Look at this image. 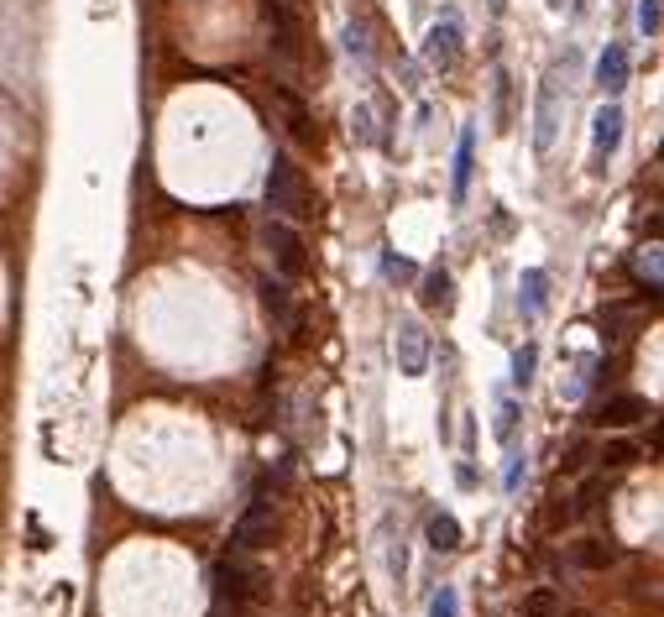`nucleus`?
I'll use <instances>...</instances> for the list:
<instances>
[{
    "instance_id": "obj_1",
    "label": "nucleus",
    "mask_w": 664,
    "mask_h": 617,
    "mask_svg": "<svg viewBox=\"0 0 664 617\" xmlns=\"http://www.w3.org/2000/svg\"><path fill=\"white\" fill-rule=\"evenodd\" d=\"M262 199H267V210L278 215V220H309V215H314L309 184H304V173L293 168V157H288V152H272V163H267V184H262Z\"/></svg>"
},
{
    "instance_id": "obj_2",
    "label": "nucleus",
    "mask_w": 664,
    "mask_h": 617,
    "mask_svg": "<svg viewBox=\"0 0 664 617\" xmlns=\"http://www.w3.org/2000/svg\"><path fill=\"white\" fill-rule=\"evenodd\" d=\"M210 586H215L220 602L246 607V602H262L267 597V570L257 560H246V555H225V560L210 565Z\"/></svg>"
},
{
    "instance_id": "obj_3",
    "label": "nucleus",
    "mask_w": 664,
    "mask_h": 617,
    "mask_svg": "<svg viewBox=\"0 0 664 617\" xmlns=\"http://www.w3.org/2000/svg\"><path fill=\"white\" fill-rule=\"evenodd\" d=\"M262 251L272 257V267H278L283 278H304V272H309V246H304V236L293 231L288 220H278V215L262 225Z\"/></svg>"
},
{
    "instance_id": "obj_4",
    "label": "nucleus",
    "mask_w": 664,
    "mask_h": 617,
    "mask_svg": "<svg viewBox=\"0 0 664 617\" xmlns=\"http://www.w3.org/2000/svg\"><path fill=\"white\" fill-rule=\"evenodd\" d=\"M623 126H628V116H623V105H602L597 110V121H591V173H607V163H612V152L623 147Z\"/></svg>"
},
{
    "instance_id": "obj_5",
    "label": "nucleus",
    "mask_w": 664,
    "mask_h": 617,
    "mask_svg": "<svg viewBox=\"0 0 664 617\" xmlns=\"http://www.w3.org/2000/svg\"><path fill=\"white\" fill-rule=\"evenodd\" d=\"M262 544H272V502L257 497L251 508L241 513V523L231 529V550L236 555H251V550H262Z\"/></svg>"
},
{
    "instance_id": "obj_6",
    "label": "nucleus",
    "mask_w": 664,
    "mask_h": 617,
    "mask_svg": "<svg viewBox=\"0 0 664 617\" xmlns=\"http://www.w3.org/2000/svg\"><path fill=\"white\" fill-rule=\"evenodd\" d=\"M424 58L440 68H455V58H461V16L455 11H440V21L429 27V37H424Z\"/></svg>"
},
{
    "instance_id": "obj_7",
    "label": "nucleus",
    "mask_w": 664,
    "mask_h": 617,
    "mask_svg": "<svg viewBox=\"0 0 664 617\" xmlns=\"http://www.w3.org/2000/svg\"><path fill=\"white\" fill-rule=\"evenodd\" d=\"M644 419H649V398H638V393H612L607 403L591 408V424H602V429H633Z\"/></svg>"
},
{
    "instance_id": "obj_8",
    "label": "nucleus",
    "mask_w": 664,
    "mask_h": 617,
    "mask_svg": "<svg viewBox=\"0 0 664 617\" xmlns=\"http://www.w3.org/2000/svg\"><path fill=\"white\" fill-rule=\"evenodd\" d=\"M257 299H262V314L272 319V325H283V330H293L299 325V309H293V288H288V278H262L257 283Z\"/></svg>"
},
{
    "instance_id": "obj_9",
    "label": "nucleus",
    "mask_w": 664,
    "mask_h": 617,
    "mask_svg": "<svg viewBox=\"0 0 664 617\" xmlns=\"http://www.w3.org/2000/svg\"><path fill=\"white\" fill-rule=\"evenodd\" d=\"M628 74H633L628 48H623V42H607L602 58H597V84H602V95H623V89H628Z\"/></svg>"
},
{
    "instance_id": "obj_10",
    "label": "nucleus",
    "mask_w": 664,
    "mask_h": 617,
    "mask_svg": "<svg viewBox=\"0 0 664 617\" xmlns=\"http://www.w3.org/2000/svg\"><path fill=\"white\" fill-rule=\"evenodd\" d=\"M555 131H560V110H555V79L539 84V105H534V152L555 147Z\"/></svg>"
},
{
    "instance_id": "obj_11",
    "label": "nucleus",
    "mask_w": 664,
    "mask_h": 617,
    "mask_svg": "<svg viewBox=\"0 0 664 617\" xmlns=\"http://www.w3.org/2000/svg\"><path fill=\"white\" fill-rule=\"evenodd\" d=\"M617 555H623V550H617L612 539H597V534L570 544V565H576V570H607V565H617Z\"/></svg>"
},
{
    "instance_id": "obj_12",
    "label": "nucleus",
    "mask_w": 664,
    "mask_h": 617,
    "mask_svg": "<svg viewBox=\"0 0 664 617\" xmlns=\"http://www.w3.org/2000/svg\"><path fill=\"white\" fill-rule=\"evenodd\" d=\"M398 361H403V372H408V377H419V372H424L429 346H424L419 319H403V325H398Z\"/></svg>"
},
{
    "instance_id": "obj_13",
    "label": "nucleus",
    "mask_w": 664,
    "mask_h": 617,
    "mask_svg": "<svg viewBox=\"0 0 664 617\" xmlns=\"http://www.w3.org/2000/svg\"><path fill=\"white\" fill-rule=\"evenodd\" d=\"M544 288H549V272L544 267H529L518 278V314L523 319H539L544 314Z\"/></svg>"
},
{
    "instance_id": "obj_14",
    "label": "nucleus",
    "mask_w": 664,
    "mask_h": 617,
    "mask_svg": "<svg viewBox=\"0 0 664 617\" xmlns=\"http://www.w3.org/2000/svg\"><path fill=\"white\" fill-rule=\"evenodd\" d=\"M424 534H429V550H440V555H455L461 550V523H455V513H429L424 523Z\"/></svg>"
},
{
    "instance_id": "obj_15",
    "label": "nucleus",
    "mask_w": 664,
    "mask_h": 617,
    "mask_svg": "<svg viewBox=\"0 0 664 617\" xmlns=\"http://www.w3.org/2000/svg\"><path fill=\"white\" fill-rule=\"evenodd\" d=\"M267 16H272V48H278L283 58H299V32H293L288 11L278 6V0H267Z\"/></svg>"
},
{
    "instance_id": "obj_16",
    "label": "nucleus",
    "mask_w": 664,
    "mask_h": 617,
    "mask_svg": "<svg viewBox=\"0 0 664 617\" xmlns=\"http://www.w3.org/2000/svg\"><path fill=\"white\" fill-rule=\"evenodd\" d=\"M471 157H476V131H461V147H455V178H450L455 199H466V189H471Z\"/></svg>"
},
{
    "instance_id": "obj_17",
    "label": "nucleus",
    "mask_w": 664,
    "mask_h": 617,
    "mask_svg": "<svg viewBox=\"0 0 664 617\" xmlns=\"http://www.w3.org/2000/svg\"><path fill=\"white\" fill-rule=\"evenodd\" d=\"M638 455H644V445L628 440V434H617V440H607V445H602L597 461H602V466H612V471H623V466H633V461H638Z\"/></svg>"
},
{
    "instance_id": "obj_18",
    "label": "nucleus",
    "mask_w": 664,
    "mask_h": 617,
    "mask_svg": "<svg viewBox=\"0 0 664 617\" xmlns=\"http://www.w3.org/2000/svg\"><path fill=\"white\" fill-rule=\"evenodd\" d=\"M424 304L440 309V314L455 309V283H450V272H429V278H424Z\"/></svg>"
},
{
    "instance_id": "obj_19",
    "label": "nucleus",
    "mask_w": 664,
    "mask_h": 617,
    "mask_svg": "<svg viewBox=\"0 0 664 617\" xmlns=\"http://www.w3.org/2000/svg\"><path fill=\"white\" fill-rule=\"evenodd\" d=\"M518 612H523V617H560V591H555V586H534L529 597H523Z\"/></svg>"
},
{
    "instance_id": "obj_20",
    "label": "nucleus",
    "mask_w": 664,
    "mask_h": 617,
    "mask_svg": "<svg viewBox=\"0 0 664 617\" xmlns=\"http://www.w3.org/2000/svg\"><path fill=\"white\" fill-rule=\"evenodd\" d=\"M597 325H602L607 340H628V330H633V309H628V304H607V309L597 314Z\"/></svg>"
},
{
    "instance_id": "obj_21",
    "label": "nucleus",
    "mask_w": 664,
    "mask_h": 617,
    "mask_svg": "<svg viewBox=\"0 0 664 617\" xmlns=\"http://www.w3.org/2000/svg\"><path fill=\"white\" fill-rule=\"evenodd\" d=\"M283 110H288V131L299 136V142H314V121H309V110L293 89H283Z\"/></svg>"
},
{
    "instance_id": "obj_22",
    "label": "nucleus",
    "mask_w": 664,
    "mask_h": 617,
    "mask_svg": "<svg viewBox=\"0 0 664 617\" xmlns=\"http://www.w3.org/2000/svg\"><path fill=\"white\" fill-rule=\"evenodd\" d=\"M602 492H607V482H602V476H586V482L576 487V497H570V508H576V518L597 508V502H602Z\"/></svg>"
},
{
    "instance_id": "obj_23",
    "label": "nucleus",
    "mask_w": 664,
    "mask_h": 617,
    "mask_svg": "<svg viewBox=\"0 0 664 617\" xmlns=\"http://www.w3.org/2000/svg\"><path fill=\"white\" fill-rule=\"evenodd\" d=\"M523 476H529V461H523V450H513V445H508V471H502V492L513 497V492L523 487Z\"/></svg>"
},
{
    "instance_id": "obj_24",
    "label": "nucleus",
    "mask_w": 664,
    "mask_h": 617,
    "mask_svg": "<svg viewBox=\"0 0 664 617\" xmlns=\"http://www.w3.org/2000/svg\"><path fill=\"white\" fill-rule=\"evenodd\" d=\"M513 434H518V403L502 398V403H497V440L513 445Z\"/></svg>"
},
{
    "instance_id": "obj_25",
    "label": "nucleus",
    "mask_w": 664,
    "mask_h": 617,
    "mask_svg": "<svg viewBox=\"0 0 664 617\" xmlns=\"http://www.w3.org/2000/svg\"><path fill=\"white\" fill-rule=\"evenodd\" d=\"M534 367H539V351L523 346V351L513 356V387H529V382H534Z\"/></svg>"
},
{
    "instance_id": "obj_26",
    "label": "nucleus",
    "mask_w": 664,
    "mask_h": 617,
    "mask_svg": "<svg viewBox=\"0 0 664 617\" xmlns=\"http://www.w3.org/2000/svg\"><path fill=\"white\" fill-rule=\"evenodd\" d=\"M638 27H644V32L664 27V6H659V0H638Z\"/></svg>"
},
{
    "instance_id": "obj_27",
    "label": "nucleus",
    "mask_w": 664,
    "mask_h": 617,
    "mask_svg": "<svg viewBox=\"0 0 664 617\" xmlns=\"http://www.w3.org/2000/svg\"><path fill=\"white\" fill-rule=\"evenodd\" d=\"M455 612H461V602H455V586H440V597H434L429 617H455Z\"/></svg>"
},
{
    "instance_id": "obj_28",
    "label": "nucleus",
    "mask_w": 664,
    "mask_h": 617,
    "mask_svg": "<svg viewBox=\"0 0 664 617\" xmlns=\"http://www.w3.org/2000/svg\"><path fill=\"white\" fill-rule=\"evenodd\" d=\"M382 272H387L393 283H403V278H414V262H403V257H393V251H387V257H382Z\"/></svg>"
},
{
    "instance_id": "obj_29",
    "label": "nucleus",
    "mask_w": 664,
    "mask_h": 617,
    "mask_svg": "<svg viewBox=\"0 0 664 617\" xmlns=\"http://www.w3.org/2000/svg\"><path fill=\"white\" fill-rule=\"evenodd\" d=\"M346 48H351V58L372 63V42H366V32H361V27H351V32H346Z\"/></svg>"
},
{
    "instance_id": "obj_30",
    "label": "nucleus",
    "mask_w": 664,
    "mask_h": 617,
    "mask_svg": "<svg viewBox=\"0 0 664 617\" xmlns=\"http://www.w3.org/2000/svg\"><path fill=\"white\" fill-rule=\"evenodd\" d=\"M586 461H591V445L586 440H576V445L565 450V471H586Z\"/></svg>"
},
{
    "instance_id": "obj_31",
    "label": "nucleus",
    "mask_w": 664,
    "mask_h": 617,
    "mask_svg": "<svg viewBox=\"0 0 664 617\" xmlns=\"http://www.w3.org/2000/svg\"><path fill=\"white\" fill-rule=\"evenodd\" d=\"M497 126H508V74H497Z\"/></svg>"
},
{
    "instance_id": "obj_32",
    "label": "nucleus",
    "mask_w": 664,
    "mask_h": 617,
    "mask_svg": "<svg viewBox=\"0 0 664 617\" xmlns=\"http://www.w3.org/2000/svg\"><path fill=\"white\" fill-rule=\"evenodd\" d=\"M649 455H659V461H664V419L649 429Z\"/></svg>"
},
{
    "instance_id": "obj_33",
    "label": "nucleus",
    "mask_w": 664,
    "mask_h": 617,
    "mask_svg": "<svg viewBox=\"0 0 664 617\" xmlns=\"http://www.w3.org/2000/svg\"><path fill=\"white\" fill-rule=\"evenodd\" d=\"M210 617H246V607H236V602H215Z\"/></svg>"
},
{
    "instance_id": "obj_34",
    "label": "nucleus",
    "mask_w": 664,
    "mask_h": 617,
    "mask_svg": "<svg viewBox=\"0 0 664 617\" xmlns=\"http://www.w3.org/2000/svg\"><path fill=\"white\" fill-rule=\"evenodd\" d=\"M487 6H492V16H502V11H508V0H487Z\"/></svg>"
},
{
    "instance_id": "obj_35",
    "label": "nucleus",
    "mask_w": 664,
    "mask_h": 617,
    "mask_svg": "<svg viewBox=\"0 0 664 617\" xmlns=\"http://www.w3.org/2000/svg\"><path fill=\"white\" fill-rule=\"evenodd\" d=\"M549 6H555V11H560V6H565V0H549Z\"/></svg>"
},
{
    "instance_id": "obj_36",
    "label": "nucleus",
    "mask_w": 664,
    "mask_h": 617,
    "mask_svg": "<svg viewBox=\"0 0 664 617\" xmlns=\"http://www.w3.org/2000/svg\"><path fill=\"white\" fill-rule=\"evenodd\" d=\"M570 617H591V612H570Z\"/></svg>"
}]
</instances>
